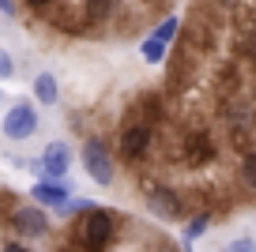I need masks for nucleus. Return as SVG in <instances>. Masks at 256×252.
Returning <instances> with one entry per match:
<instances>
[{
  "label": "nucleus",
  "instance_id": "obj_13",
  "mask_svg": "<svg viewBox=\"0 0 256 252\" xmlns=\"http://www.w3.org/2000/svg\"><path fill=\"white\" fill-rule=\"evenodd\" d=\"M211 222H215V211H200V214H188V218H184V230H181V241H184V248H192V244L200 241V237H208Z\"/></svg>",
  "mask_w": 256,
  "mask_h": 252
},
{
  "label": "nucleus",
  "instance_id": "obj_11",
  "mask_svg": "<svg viewBox=\"0 0 256 252\" xmlns=\"http://www.w3.org/2000/svg\"><path fill=\"white\" fill-rule=\"evenodd\" d=\"M234 49L241 60L256 64V12H241L234 19Z\"/></svg>",
  "mask_w": 256,
  "mask_h": 252
},
{
  "label": "nucleus",
  "instance_id": "obj_19",
  "mask_svg": "<svg viewBox=\"0 0 256 252\" xmlns=\"http://www.w3.org/2000/svg\"><path fill=\"white\" fill-rule=\"evenodd\" d=\"M226 252H256V237H248V234L245 237H234Z\"/></svg>",
  "mask_w": 256,
  "mask_h": 252
},
{
  "label": "nucleus",
  "instance_id": "obj_3",
  "mask_svg": "<svg viewBox=\"0 0 256 252\" xmlns=\"http://www.w3.org/2000/svg\"><path fill=\"white\" fill-rule=\"evenodd\" d=\"M154 136H158L154 124L128 117L124 124H120V132H117V154L124 158L128 166L144 162V158H151V150H154Z\"/></svg>",
  "mask_w": 256,
  "mask_h": 252
},
{
  "label": "nucleus",
  "instance_id": "obj_7",
  "mask_svg": "<svg viewBox=\"0 0 256 252\" xmlns=\"http://www.w3.org/2000/svg\"><path fill=\"white\" fill-rule=\"evenodd\" d=\"M72 158H76L72 143L68 140H53L46 150H42V158H38V174H42L38 181H68Z\"/></svg>",
  "mask_w": 256,
  "mask_h": 252
},
{
  "label": "nucleus",
  "instance_id": "obj_22",
  "mask_svg": "<svg viewBox=\"0 0 256 252\" xmlns=\"http://www.w3.org/2000/svg\"><path fill=\"white\" fill-rule=\"evenodd\" d=\"M0 252H34V248H30L26 241H8V244H4Z\"/></svg>",
  "mask_w": 256,
  "mask_h": 252
},
{
  "label": "nucleus",
  "instance_id": "obj_10",
  "mask_svg": "<svg viewBox=\"0 0 256 252\" xmlns=\"http://www.w3.org/2000/svg\"><path fill=\"white\" fill-rule=\"evenodd\" d=\"M30 196H34V204L46 207V211H60V207L76 196V188H72V181H38L30 188Z\"/></svg>",
  "mask_w": 256,
  "mask_h": 252
},
{
  "label": "nucleus",
  "instance_id": "obj_18",
  "mask_svg": "<svg viewBox=\"0 0 256 252\" xmlns=\"http://www.w3.org/2000/svg\"><path fill=\"white\" fill-rule=\"evenodd\" d=\"M12 79H16V56L0 49V83H12Z\"/></svg>",
  "mask_w": 256,
  "mask_h": 252
},
{
  "label": "nucleus",
  "instance_id": "obj_25",
  "mask_svg": "<svg viewBox=\"0 0 256 252\" xmlns=\"http://www.w3.org/2000/svg\"><path fill=\"white\" fill-rule=\"evenodd\" d=\"M64 252H76V248H64Z\"/></svg>",
  "mask_w": 256,
  "mask_h": 252
},
{
  "label": "nucleus",
  "instance_id": "obj_4",
  "mask_svg": "<svg viewBox=\"0 0 256 252\" xmlns=\"http://www.w3.org/2000/svg\"><path fill=\"white\" fill-rule=\"evenodd\" d=\"M80 162H83L87 177L98 188H110V184L117 181V162H113V150H110V143H106L102 136H87V140H83Z\"/></svg>",
  "mask_w": 256,
  "mask_h": 252
},
{
  "label": "nucleus",
  "instance_id": "obj_21",
  "mask_svg": "<svg viewBox=\"0 0 256 252\" xmlns=\"http://www.w3.org/2000/svg\"><path fill=\"white\" fill-rule=\"evenodd\" d=\"M23 4H26L30 12H46V8H53L56 0H23Z\"/></svg>",
  "mask_w": 256,
  "mask_h": 252
},
{
  "label": "nucleus",
  "instance_id": "obj_23",
  "mask_svg": "<svg viewBox=\"0 0 256 252\" xmlns=\"http://www.w3.org/2000/svg\"><path fill=\"white\" fill-rule=\"evenodd\" d=\"M248 102H252V106H256V83H252V98H248Z\"/></svg>",
  "mask_w": 256,
  "mask_h": 252
},
{
  "label": "nucleus",
  "instance_id": "obj_2",
  "mask_svg": "<svg viewBox=\"0 0 256 252\" xmlns=\"http://www.w3.org/2000/svg\"><path fill=\"white\" fill-rule=\"evenodd\" d=\"M170 158L184 170H204L218 158V143L208 128H188V132L177 136V147L170 150Z\"/></svg>",
  "mask_w": 256,
  "mask_h": 252
},
{
  "label": "nucleus",
  "instance_id": "obj_17",
  "mask_svg": "<svg viewBox=\"0 0 256 252\" xmlns=\"http://www.w3.org/2000/svg\"><path fill=\"white\" fill-rule=\"evenodd\" d=\"M140 53H144V60H147V64H162V60H166V53H170V46L147 34V38H144V46H140Z\"/></svg>",
  "mask_w": 256,
  "mask_h": 252
},
{
  "label": "nucleus",
  "instance_id": "obj_20",
  "mask_svg": "<svg viewBox=\"0 0 256 252\" xmlns=\"http://www.w3.org/2000/svg\"><path fill=\"white\" fill-rule=\"evenodd\" d=\"M0 16H8V19H16V16H19V8H16V0H0Z\"/></svg>",
  "mask_w": 256,
  "mask_h": 252
},
{
  "label": "nucleus",
  "instance_id": "obj_24",
  "mask_svg": "<svg viewBox=\"0 0 256 252\" xmlns=\"http://www.w3.org/2000/svg\"><path fill=\"white\" fill-rule=\"evenodd\" d=\"M140 4H158V0H140Z\"/></svg>",
  "mask_w": 256,
  "mask_h": 252
},
{
  "label": "nucleus",
  "instance_id": "obj_16",
  "mask_svg": "<svg viewBox=\"0 0 256 252\" xmlns=\"http://www.w3.org/2000/svg\"><path fill=\"white\" fill-rule=\"evenodd\" d=\"M238 177H241V184H245V188L256 192V147H252V150H241V158H238Z\"/></svg>",
  "mask_w": 256,
  "mask_h": 252
},
{
  "label": "nucleus",
  "instance_id": "obj_12",
  "mask_svg": "<svg viewBox=\"0 0 256 252\" xmlns=\"http://www.w3.org/2000/svg\"><path fill=\"white\" fill-rule=\"evenodd\" d=\"M30 94H34L38 106H56V102H60V83H56V76L38 72V76L30 79Z\"/></svg>",
  "mask_w": 256,
  "mask_h": 252
},
{
  "label": "nucleus",
  "instance_id": "obj_5",
  "mask_svg": "<svg viewBox=\"0 0 256 252\" xmlns=\"http://www.w3.org/2000/svg\"><path fill=\"white\" fill-rule=\"evenodd\" d=\"M144 204H147V211H151L154 218H162V222H184L188 218L184 196L177 188H170V184H144Z\"/></svg>",
  "mask_w": 256,
  "mask_h": 252
},
{
  "label": "nucleus",
  "instance_id": "obj_15",
  "mask_svg": "<svg viewBox=\"0 0 256 252\" xmlns=\"http://www.w3.org/2000/svg\"><path fill=\"white\" fill-rule=\"evenodd\" d=\"M177 34H181V16H162L158 23H154L151 38H158V42H166V46H174Z\"/></svg>",
  "mask_w": 256,
  "mask_h": 252
},
{
  "label": "nucleus",
  "instance_id": "obj_8",
  "mask_svg": "<svg viewBox=\"0 0 256 252\" xmlns=\"http://www.w3.org/2000/svg\"><path fill=\"white\" fill-rule=\"evenodd\" d=\"M8 230H16L19 237H46L49 234V214L38 204H12L8 211Z\"/></svg>",
  "mask_w": 256,
  "mask_h": 252
},
{
  "label": "nucleus",
  "instance_id": "obj_14",
  "mask_svg": "<svg viewBox=\"0 0 256 252\" xmlns=\"http://www.w3.org/2000/svg\"><path fill=\"white\" fill-rule=\"evenodd\" d=\"M120 0H83V19L87 23H110L117 16Z\"/></svg>",
  "mask_w": 256,
  "mask_h": 252
},
{
  "label": "nucleus",
  "instance_id": "obj_1",
  "mask_svg": "<svg viewBox=\"0 0 256 252\" xmlns=\"http://www.w3.org/2000/svg\"><path fill=\"white\" fill-rule=\"evenodd\" d=\"M117 234H120V218L106 207H94V211L72 222V237L80 244V252H110Z\"/></svg>",
  "mask_w": 256,
  "mask_h": 252
},
{
  "label": "nucleus",
  "instance_id": "obj_6",
  "mask_svg": "<svg viewBox=\"0 0 256 252\" xmlns=\"http://www.w3.org/2000/svg\"><path fill=\"white\" fill-rule=\"evenodd\" d=\"M0 128H4V136H8L12 143H23V140H30V136H38V106L26 102V98L12 102Z\"/></svg>",
  "mask_w": 256,
  "mask_h": 252
},
{
  "label": "nucleus",
  "instance_id": "obj_9",
  "mask_svg": "<svg viewBox=\"0 0 256 252\" xmlns=\"http://www.w3.org/2000/svg\"><path fill=\"white\" fill-rule=\"evenodd\" d=\"M215 42H218V34H215V23H211V19H192L188 30L181 34V49L188 56H200V53H208V49H215Z\"/></svg>",
  "mask_w": 256,
  "mask_h": 252
}]
</instances>
